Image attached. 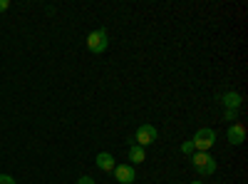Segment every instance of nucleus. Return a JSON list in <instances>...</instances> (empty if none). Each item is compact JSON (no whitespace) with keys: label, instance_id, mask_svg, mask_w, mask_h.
I'll list each match as a JSON object with an SVG mask.
<instances>
[{"label":"nucleus","instance_id":"obj_1","mask_svg":"<svg viewBox=\"0 0 248 184\" xmlns=\"http://www.w3.org/2000/svg\"><path fill=\"white\" fill-rule=\"evenodd\" d=\"M191 165H194V169H196L201 177H209V174L216 172V159H214L209 152H194V154H191Z\"/></svg>","mask_w":248,"mask_h":184},{"label":"nucleus","instance_id":"obj_2","mask_svg":"<svg viewBox=\"0 0 248 184\" xmlns=\"http://www.w3.org/2000/svg\"><path fill=\"white\" fill-rule=\"evenodd\" d=\"M107 48H109V35H107L105 28L92 30V33L87 35V50H90V52L99 55V52H105Z\"/></svg>","mask_w":248,"mask_h":184},{"label":"nucleus","instance_id":"obj_3","mask_svg":"<svg viewBox=\"0 0 248 184\" xmlns=\"http://www.w3.org/2000/svg\"><path fill=\"white\" fill-rule=\"evenodd\" d=\"M194 150H199V152H209L211 147H214V142H216V132L211 130V127H201L196 134H194Z\"/></svg>","mask_w":248,"mask_h":184},{"label":"nucleus","instance_id":"obj_4","mask_svg":"<svg viewBox=\"0 0 248 184\" xmlns=\"http://www.w3.org/2000/svg\"><path fill=\"white\" fill-rule=\"evenodd\" d=\"M156 137H159V132H156L154 125H139V127H137V134H134V139H132V145L147 147V145H154Z\"/></svg>","mask_w":248,"mask_h":184},{"label":"nucleus","instance_id":"obj_5","mask_svg":"<svg viewBox=\"0 0 248 184\" xmlns=\"http://www.w3.org/2000/svg\"><path fill=\"white\" fill-rule=\"evenodd\" d=\"M114 179L119 182V184H132L134 179H137V172H134V167L132 165H114Z\"/></svg>","mask_w":248,"mask_h":184},{"label":"nucleus","instance_id":"obj_6","mask_svg":"<svg viewBox=\"0 0 248 184\" xmlns=\"http://www.w3.org/2000/svg\"><path fill=\"white\" fill-rule=\"evenodd\" d=\"M226 134H229V142H231V145H243V139H246V127L243 125H238V122H233V125L229 127V132H226Z\"/></svg>","mask_w":248,"mask_h":184},{"label":"nucleus","instance_id":"obj_7","mask_svg":"<svg viewBox=\"0 0 248 184\" xmlns=\"http://www.w3.org/2000/svg\"><path fill=\"white\" fill-rule=\"evenodd\" d=\"M94 165H97L102 172H112V169H114V157H112L109 152H99V154L94 157Z\"/></svg>","mask_w":248,"mask_h":184},{"label":"nucleus","instance_id":"obj_8","mask_svg":"<svg viewBox=\"0 0 248 184\" xmlns=\"http://www.w3.org/2000/svg\"><path fill=\"white\" fill-rule=\"evenodd\" d=\"M129 159H132V167H134V165H141V162L147 159V152H144V147L132 145V147H129Z\"/></svg>","mask_w":248,"mask_h":184},{"label":"nucleus","instance_id":"obj_9","mask_svg":"<svg viewBox=\"0 0 248 184\" xmlns=\"http://www.w3.org/2000/svg\"><path fill=\"white\" fill-rule=\"evenodd\" d=\"M241 102H243V97H241L238 92H229V95H223V105L229 107V110H238V107H241Z\"/></svg>","mask_w":248,"mask_h":184},{"label":"nucleus","instance_id":"obj_10","mask_svg":"<svg viewBox=\"0 0 248 184\" xmlns=\"http://www.w3.org/2000/svg\"><path fill=\"white\" fill-rule=\"evenodd\" d=\"M181 152H184V154H194V142H191V139L184 142V145H181Z\"/></svg>","mask_w":248,"mask_h":184},{"label":"nucleus","instance_id":"obj_11","mask_svg":"<svg viewBox=\"0 0 248 184\" xmlns=\"http://www.w3.org/2000/svg\"><path fill=\"white\" fill-rule=\"evenodd\" d=\"M0 184H15V179L10 174H0Z\"/></svg>","mask_w":248,"mask_h":184},{"label":"nucleus","instance_id":"obj_12","mask_svg":"<svg viewBox=\"0 0 248 184\" xmlns=\"http://www.w3.org/2000/svg\"><path fill=\"white\" fill-rule=\"evenodd\" d=\"M77 184H94V179L90 177V174H85V177H79V182Z\"/></svg>","mask_w":248,"mask_h":184},{"label":"nucleus","instance_id":"obj_13","mask_svg":"<svg viewBox=\"0 0 248 184\" xmlns=\"http://www.w3.org/2000/svg\"><path fill=\"white\" fill-rule=\"evenodd\" d=\"M10 8V0H0V13H5Z\"/></svg>","mask_w":248,"mask_h":184},{"label":"nucleus","instance_id":"obj_14","mask_svg":"<svg viewBox=\"0 0 248 184\" xmlns=\"http://www.w3.org/2000/svg\"><path fill=\"white\" fill-rule=\"evenodd\" d=\"M226 117H229V119H236V110H226Z\"/></svg>","mask_w":248,"mask_h":184},{"label":"nucleus","instance_id":"obj_15","mask_svg":"<svg viewBox=\"0 0 248 184\" xmlns=\"http://www.w3.org/2000/svg\"><path fill=\"white\" fill-rule=\"evenodd\" d=\"M191 184H203V182H191Z\"/></svg>","mask_w":248,"mask_h":184}]
</instances>
